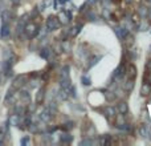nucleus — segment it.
Listing matches in <instances>:
<instances>
[{
	"instance_id": "1",
	"label": "nucleus",
	"mask_w": 151,
	"mask_h": 146,
	"mask_svg": "<svg viewBox=\"0 0 151 146\" xmlns=\"http://www.w3.org/2000/svg\"><path fill=\"white\" fill-rule=\"evenodd\" d=\"M47 28L49 31H54V29H57L58 28V20L53 16H50L49 19L47 20Z\"/></svg>"
},
{
	"instance_id": "2",
	"label": "nucleus",
	"mask_w": 151,
	"mask_h": 146,
	"mask_svg": "<svg viewBox=\"0 0 151 146\" xmlns=\"http://www.w3.org/2000/svg\"><path fill=\"white\" fill-rule=\"evenodd\" d=\"M151 93V84L150 82H144L142 85V88H140V94L142 96H148Z\"/></svg>"
},
{
	"instance_id": "3",
	"label": "nucleus",
	"mask_w": 151,
	"mask_h": 146,
	"mask_svg": "<svg viewBox=\"0 0 151 146\" xmlns=\"http://www.w3.org/2000/svg\"><path fill=\"white\" fill-rule=\"evenodd\" d=\"M9 25H8V23H3V25H1V32H0V36L1 37H5V36L9 33Z\"/></svg>"
},
{
	"instance_id": "4",
	"label": "nucleus",
	"mask_w": 151,
	"mask_h": 146,
	"mask_svg": "<svg viewBox=\"0 0 151 146\" xmlns=\"http://www.w3.org/2000/svg\"><path fill=\"white\" fill-rule=\"evenodd\" d=\"M118 110L121 111V114L127 113V104H126V102H119V104H118Z\"/></svg>"
},
{
	"instance_id": "5",
	"label": "nucleus",
	"mask_w": 151,
	"mask_h": 146,
	"mask_svg": "<svg viewBox=\"0 0 151 146\" xmlns=\"http://www.w3.org/2000/svg\"><path fill=\"white\" fill-rule=\"evenodd\" d=\"M43 98H44V89H40L39 94H37V98H36V102H37V104H40V102L43 101Z\"/></svg>"
},
{
	"instance_id": "6",
	"label": "nucleus",
	"mask_w": 151,
	"mask_h": 146,
	"mask_svg": "<svg viewBox=\"0 0 151 146\" xmlns=\"http://www.w3.org/2000/svg\"><path fill=\"white\" fill-rule=\"evenodd\" d=\"M49 53H50V50L47 49V48H44V49L40 52V56H41V57H44V58H48V57H49Z\"/></svg>"
},
{
	"instance_id": "7",
	"label": "nucleus",
	"mask_w": 151,
	"mask_h": 146,
	"mask_svg": "<svg viewBox=\"0 0 151 146\" xmlns=\"http://www.w3.org/2000/svg\"><path fill=\"white\" fill-rule=\"evenodd\" d=\"M41 118L44 119V121H49L50 119V113H49V110H45L43 113V114H41Z\"/></svg>"
},
{
	"instance_id": "8",
	"label": "nucleus",
	"mask_w": 151,
	"mask_h": 146,
	"mask_svg": "<svg viewBox=\"0 0 151 146\" xmlns=\"http://www.w3.org/2000/svg\"><path fill=\"white\" fill-rule=\"evenodd\" d=\"M125 88H126V90H131V89L134 88V81H133V80H129L127 84L125 85Z\"/></svg>"
},
{
	"instance_id": "9",
	"label": "nucleus",
	"mask_w": 151,
	"mask_h": 146,
	"mask_svg": "<svg viewBox=\"0 0 151 146\" xmlns=\"http://www.w3.org/2000/svg\"><path fill=\"white\" fill-rule=\"evenodd\" d=\"M139 133L143 135V137H147V135H148V131H147V129H146V126H140Z\"/></svg>"
},
{
	"instance_id": "10",
	"label": "nucleus",
	"mask_w": 151,
	"mask_h": 146,
	"mask_svg": "<svg viewBox=\"0 0 151 146\" xmlns=\"http://www.w3.org/2000/svg\"><path fill=\"white\" fill-rule=\"evenodd\" d=\"M61 141L62 142H70V141H72V137H70L69 134H64L61 137Z\"/></svg>"
},
{
	"instance_id": "11",
	"label": "nucleus",
	"mask_w": 151,
	"mask_h": 146,
	"mask_svg": "<svg viewBox=\"0 0 151 146\" xmlns=\"http://www.w3.org/2000/svg\"><path fill=\"white\" fill-rule=\"evenodd\" d=\"M105 113H106V115H114V113H115V110L113 108H106V110H105Z\"/></svg>"
},
{
	"instance_id": "12",
	"label": "nucleus",
	"mask_w": 151,
	"mask_h": 146,
	"mask_svg": "<svg viewBox=\"0 0 151 146\" xmlns=\"http://www.w3.org/2000/svg\"><path fill=\"white\" fill-rule=\"evenodd\" d=\"M36 29V25H33V24H31V25H27V32L28 33H33Z\"/></svg>"
},
{
	"instance_id": "13",
	"label": "nucleus",
	"mask_w": 151,
	"mask_h": 146,
	"mask_svg": "<svg viewBox=\"0 0 151 146\" xmlns=\"http://www.w3.org/2000/svg\"><path fill=\"white\" fill-rule=\"evenodd\" d=\"M129 74H130V76H135V68H134V66H129Z\"/></svg>"
},
{
	"instance_id": "14",
	"label": "nucleus",
	"mask_w": 151,
	"mask_h": 146,
	"mask_svg": "<svg viewBox=\"0 0 151 146\" xmlns=\"http://www.w3.org/2000/svg\"><path fill=\"white\" fill-rule=\"evenodd\" d=\"M82 81H84V84L85 85H90V80H88L86 77H82Z\"/></svg>"
},
{
	"instance_id": "15",
	"label": "nucleus",
	"mask_w": 151,
	"mask_h": 146,
	"mask_svg": "<svg viewBox=\"0 0 151 146\" xmlns=\"http://www.w3.org/2000/svg\"><path fill=\"white\" fill-rule=\"evenodd\" d=\"M28 142V138H24L23 141H21V143H27Z\"/></svg>"
},
{
	"instance_id": "16",
	"label": "nucleus",
	"mask_w": 151,
	"mask_h": 146,
	"mask_svg": "<svg viewBox=\"0 0 151 146\" xmlns=\"http://www.w3.org/2000/svg\"><path fill=\"white\" fill-rule=\"evenodd\" d=\"M11 1H12V3H13V4H17V3H19V1H20V0H11Z\"/></svg>"
}]
</instances>
